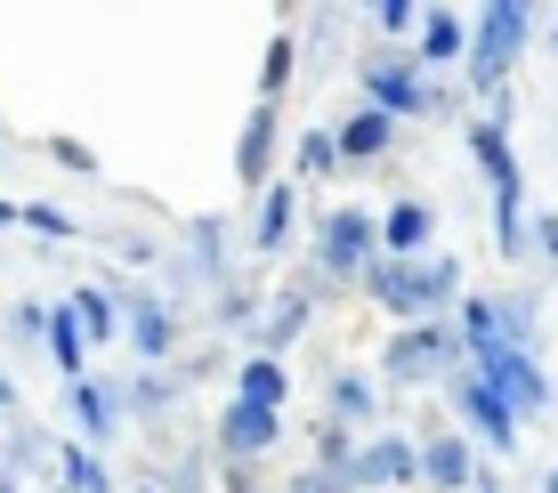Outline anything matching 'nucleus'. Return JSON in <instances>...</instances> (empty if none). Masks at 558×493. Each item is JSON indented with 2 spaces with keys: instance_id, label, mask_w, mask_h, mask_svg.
I'll list each match as a JSON object with an SVG mask.
<instances>
[{
  "instance_id": "43",
  "label": "nucleus",
  "mask_w": 558,
  "mask_h": 493,
  "mask_svg": "<svg viewBox=\"0 0 558 493\" xmlns=\"http://www.w3.org/2000/svg\"><path fill=\"white\" fill-rule=\"evenodd\" d=\"M0 138H9V130H0Z\"/></svg>"
},
{
  "instance_id": "25",
  "label": "nucleus",
  "mask_w": 558,
  "mask_h": 493,
  "mask_svg": "<svg viewBox=\"0 0 558 493\" xmlns=\"http://www.w3.org/2000/svg\"><path fill=\"white\" fill-rule=\"evenodd\" d=\"M307 178H340L332 130H300V146H292V186H307Z\"/></svg>"
},
{
  "instance_id": "35",
  "label": "nucleus",
  "mask_w": 558,
  "mask_h": 493,
  "mask_svg": "<svg viewBox=\"0 0 558 493\" xmlns=\"http://www.w3.org/2000/svg\"><path fill=\"white\" fill-rule=\"evenodd\" d=\"M283 493H349V485H340V478H324V469H300V478L283 485Z\"/></svg>"
},
{
  "instance_id": "6",
  "label": "nucleus",
  "mask_w": 558,
  "mask_h": 493,
  "mask_svg": "<svg viewBox=\"0 0 558 493\" xmlns=\"http://www.w3.org/2000/svg\"><path fill=\"white\" fill-rule=\"evenodd\" d=\"M470 372L486 381L502 405L526 421V412H550V372L534 348H510V340H494V348H470Z\"/></svg>"
},
{
  "instance_id": "20",
  "label": "nucleus",
  "mask_w": 558,
  "mask_h": 493,
  "mask_svg": "<svg viewBox=\"0 0 558 493\" xmlns=\"http://www.w3.org/2000/svg\"><path fill=\"white\" fill-rule=\"evenodd\" d=\"M283 396H292V372H283V356H243V365H235V405L283 412Z\"/></svg>"
},
{
  "instance_id": "13",
  "label": "nucleus",
  "mask_w": 558,
  "mask_h": 493,
  "mask_svg": "<svg viewBox=\"0 0 558 493\" xmlns=\"http://www.w3.org/2000/svg\"><path fill=\"white\" fill-rule=\"evenodd\" d=\"M421 251H437V211L421 195H397L380 211V259H421Z\"/></svg>"
},
{
  "instance_id": "24",
  "label": "nucleus",
  "mask_w": 558,
  "mask_h": 493,
  "mask_svg": "<svg viewBox=\"0 0 558 493\" xmlns=\"http://www.w3.org/2000/svg\"><path fill=\"white\" fill-rule=\"evenodd\" d=\"M49 469H57V485H65V493H113L106 461L89 445H49Z\"/></svg>"
},
{
  "instance_id": "42",
  "label": "nucleus",
  "mask_w": 558,
  "mask_h": 493,
  "mask_svg": "<svg viewBox=\"0 0 558 493\" xmlns=\"http://www.w3.org/2000/svg\"><path fill=\"white\" fill-rule=\"evenodd\" d=\"M41 493H65V485H41Z\"/></svg>"
},
{
  "instance_id": "8",
  "label": "nucleus",
  "mask_w": 558,
  "mask_h": 493,
  "mask_svg": "<svg viewBox=\"0 0 558 493\" xmlns=\"http://www.w3.org/2000/svg\"><path fill=\"white\" fill-rule=\"evenodd\" d=\"M446 396H453V412H461V421H470V437H486V445L510 461V453H518V412L502 405V396H494L486 381H477L470 365H461L453 381H446Z\"/></svg>"
},
{
  "instance_id": "12",
  "label": "nucleus",
  "mask_w": 558,
  "mask_h": 493,
  "mask_svg": "<svg viewBox=\"0 0 558 493\" xmlns=\"http://www.w3.org/2000/svg\"><path fill=\"white\" fill-rule=\"evenodd\" d=\"M283 445V412H259V405H235L227 396L219 412V461H259V453Z\"/></svg>"
},
{
  "instance_id": "7",
  "label": "nucleus",
  "mask_w": 558,
  "mask_h": 493,
  "mask_svg": "<svg viewBox=\"0 0 558 493\" xmlns=\"http://www.w3.org/2000/svg\"><path fill=\"white\" fill-rule=\"evenodd\" d=\"M380 485V493H413L421 485V445L397 437V429H373V437L356 445V469H349V493Z\"/></svg>"
},
{
  "instance_id": "11",
  "label": "nucleus",
  "mask_w": 558,
  "mask_h": 493,
  "mask_svg": "<svg viewBox=\"0 0 558 493\" xmlns=\"http://www.w3.org/2000/svg\"><path fill=\"white\" fill-rule=\"evenodd\" d=\"M470 478H477L470 429H446V421H429V437H421V485H437V493H470Z\"/></svg>"
},
{
  "instance_id": "23",
  "label": "nucleus",
  "mask_w": 558,
  "mask_h": 493,
  "mask_svg": "<svg viewBox=\"0 0 558 493\" xmlns=\"http://www.w3.org/2000/svg\"><path fill=\"white\" fill-rule=\"evenodd\" d=\"M300 82V33H267L259 57V106H283V89Z\"/></svg>"
},
{
  "instance_id": "5",
  "label": "nucleus",
  "mask_w": 558,
  "mask_h": 493,
  "mask_svg": "<svg viewBox=\"0 0 558 493\" xmlns=\"http://www.w3.org/2000/svg\"><path fill=\"white\" fill-rule=\"evenodd\" d=\"M380 259V219L364 211V202H340V211H324V226H316V275L324 292L332 283H364V268Z\"/></svg>"
},
{
  "instance_id": "10",
  "label": "nucleus",
  "mask_w": 558,
  "mask_h": 493,
  "mask_svg": "<svg viewBox=\"0 0 558 493\" xmlns=\"http://www.w3.org/2000/svg\"><path fill=\"white\" fill-rule=\"evenodd\" d=\"M122 299V332H130V348L146 356V365H170V348H179V324H170V299L162 292H113Z\"/></svg>"
},
{
  "instance_id": "34",
  "label": "nucleus",
  "mask_w": 558,
  "mask_h": 493,
  "mask_svg": "<svg viewBox=\"0 0 558 493\" xmlns=\"http://www.w3.org/2000/svg\"><path fill=\"white\" fill-rule=\"evenodd\" d=\"M534 251H543L550 268H558V211H543V219H534Z\"/></svg>"
},
{
  "instance_id": "37",
  "label": "nucleus",
  "mask_w": 558,
  "mask_h": 493,
  "mask_svg": "<svg viewBox=\"0 0 558 493\" xmlns=\"http://www.w3.org/2000/svg\"><path fill=\"white\" fill-rule=\"evenodd\" d=\"M470 493H502V478H494V469L477 461V478H470Z\"/></svg>"
},
{
  "instance_id": "17",
  "label": "nucleus",
  "mask_w": 558,
  "mask_h": 493,
  "mask_svg": "<svg viewBox=\"0 0 558 493\" xmlns=\"http://www.w3.org/2000/svg\"><path fill=\"white\" fill-rule=\"evenodd\" d=\"M316 299H324V283L316 275H300V283H283L276 292V308H267V324H259V356H276L292 332H307V316H316Z\"/></svg>"
},
{
  "instance_id": "21",
  "label": "nucleus",
  "mask_w": 558,
  "mask_h": 493,
  "mask_svg": "<svg viewBox=\"0 0 558 493\" xmlns=\"http://www.w3.org/2000/svg\"><path fill=\"white\" fill-rule=\"evenodd\" d=\"M73 324H82L89 348H106V340H122V299H113V283H82V292L65 299Z\"/></svg>"
},
{
  "instance_id": "38",
  "label": "nucleus",
  "mask_w": 558,
  "mask_h": 493,
  "mask_svg": "<svg viewBox=\"0 0 558 493\" xmlns=\"http://www.w3.org/2000/svg\"><path fill=\"white\" fill-rule=\"evenodd\" d=\"M0 226H16V202H9V195H0Z\"/></svg>"
},
{
  "instance_id": "3",
  "label": "nucleus",
  "mask_w": 558,
  "mask_h": 493,
  "mask_svg": "<svg viewBox=\"0 0 558 493\" xmlns=\"http://www.w3.org/2000/svg\"><path fill=\"white\" fill-rule=\"evenodd\" d=\"M526 41H534V9L526 0H494V9L470 16V57H461V73H470L477 98H502L510 89V65L526 57Z\"/></svg>"
},
{
  "instance_id": "14",
  "label": "nucleus",
  "mask_w": 558,
  "mask_h": 493,
  "mask_svg": "<svg viewBox=\"0 0 558 493\" xmlns=\"http://www.w3.org/2000/svg\"><path fill=\"white\" fill-rule=\"evenodd\" d=\"M65 405H73L82 445H113V437H122V421H130V412H122V389H113V381H73Z\"/></svg>"
},
{
  "instance_id": "28",
  "label": "nucleus",
  "mask_w": 558,
  "mask_h": 493,
  "mask_svg": "<svg viewBox=\"0 0 558 493\" xmlns=\"http://www.w3.org/2000/svg\"><path fill=\"white\" fill-rule=\"evenodd\" d=\"M162 405H179V389H170V372H162V365H146L138 381L122 389V412H162Z\"/></svg>"
},
{
  "instance_id": "27",
  "label": "nucleus",
  "mask_w": 558,
  "mask_h": 493,
  "mask_svg": "<svg viewBox=\"0 0 558 493\" xmlns=\"http://www.w3.org/2000/svg\"><path fill=\"white\" fill-rule=\"evenodd\" d=\"M494 324L510 348H534V292H494Z\"/></svg>"
},
{
  "instance_id": "29",
  "label": "nucleus",
  "mask_w": 558,
  "mask_h": 493,
  "mask_svg": "<svg viewBox=\"0 0 558 493\" xmlns=\"http://www.w3.org/2000/svg\"><path fill=\"white\" fill-rule=\"evenodd\" d=\"M16 226H33V235H49V243L82 235V226H73V211H57V202H16Z\"/></svg>"
},
{
  "instance_id": "30",
  "label": "nucleus",
  "mask_w": 558,
  "mask_h": 493,
  "mask_svg": "<svg viewBox=\"0 0 558 493\" xmlns=\"http://www.w3.org/2000/svg\"><path fill=\"white\" fill-rule=\"evenodd\" d=\"M373 33L405 49V33H421V9H413V0H380V9H373Z\"/></svg>"
},
{
  "instance_id": "36",
  "label": "nucleus",
  "mask_w": 558,
  "mask_h": 493,
  "mask_svg": "<svg viewBox=\"0 0 558 493\" xmlns=\"http://www.w3.org/2000/svg\"><path fill=\"white\" fill-rule=\"evenodd\" d=\"M41 324H49V308H16V316H9L16 340H41Z\"/></svg>"
},
{
  "instance_id": "31",
  "label": "nucleus",
  "mask_w": 558,
  "mask_h": 493,
  "mask_svg": "<svg viewBox=\"0 0 558 493\" xmlns=\"http://www.w3.org/2000/svg\"><path fill=\"white\" fill-rule=\"evenodd\" d=\"M252 316H259V292H235V283H227L219 308H210V324H252Z\"/></svg>"
},
{
  "instance_id": "16",
  "label": "nucleus",
  "mask_w": 558,
  "mask_h": 493,
  "mask_svg": "<svg viewBox=\"0 0 558 493\" xmlns=\"http://www.w3.org/2000/svg\"><path fill=\"white\" fill-rule=\"evenodd\" d=\"M421 65H461V57H470V16L461 9H421V33L405 41Z\"/></svg>"
},
{
  "instance_id": "4",
  "label": "nucleus",
  "mask_w": 558,
  "mask_h": 493,
  "mask_svg": "<svg viewBox=\"0 0 558 493\" xmlns=\"http://www.w3.org/2000/svg\"><path fill=\"white\" fill-rule=\"evenodd\" d=\"M461 365H470V348H461L453 316H437V324H397V332H389V348H380V381H397V389L453 381Z\"/></svg>"
},
{
  "instance_id": "15",
  "label": "nucleus",
  "mask_w": 558,
  "mask_h": 493,
  "mask_svg": "<svg viewBox=\"0 0 558 493\" xmlns=\"http://www.w3.org/2000/svg\"><path fill=\"white\" fill-rule=\"evenodd\" d=\"M332 146H340V170L380 162L397 146V122H389V113H373V106H356V113H340V122H332Z\"/></svg>"
},
{
  "instance_id": "9",
  "label": "nucleus",
  "mask_w": 558,
  "mask_h": 493,
  "mask_svg": "<svg viewBox=\"0 0 558 493\" xmlns=\"http://www.w3.org/2000/svg\"><path fill=\"white\" fill-rule=\"evenodd\" d=\"M276 146H283V106H243V130H235L243 195H267V186H276Z\"/></svg>"
},
{
  "instance_id": "1",
  "label": "nucleus",
  "mask_w": 558,
  "mask_h": 493,
  "mask_svg": "<svg viewBox=\"0 0 558 493\" xmlns=\"http://www.w3.org/2000/svg\"><path fill=\"white\" fill-rule=\"evenodd\" d=\"M364 299H373L389 324H437L446 308H461V259L437 243L421 259H373L364 268Z\"/></svg>"
},
{
  "instance_id": "39",
  "label": "nucleus",
  "mask_w": 558,
  "mask_h": 493,
  "mask_svg": "<svg viewBox=\"0 0 558 493\" xmlns=\"http://www.w3.org/2000/svg\"><path fill=\"white\" fill-rule=\"evenodd\" d=\"M0 493H25V485H16V478H0Z\"/></svg>"
},
{
  "instance_id": "33",
  "label": "nucleus",
  "mask_w": 558,
  "mask_h": 493,
  "mask_svg": "<svg viewBox=\"0 0 558 493\" xmlns=\"http://www.w3.org/2000/svg\"><path fill=\"white\" fill-rule=\"evenodd\" d=\"M219 485L227 493H259V461H219Z\"/></svg>"
},
{
  "instance_id": "2",
  "label": "nucleus",
  "mask_w": 558,
  "mask_h": 493,
  "mask_svg": "<svg viewBox=\"0 0 558 493\" xmlns=\"http://www.w3.org/2000/svg\"><path fill=\"white\" fill-rule=\"evenodd\" d=\"M356 82H364V106L389 113V122H405V113L446 122V113H453V98L437 89V73L421 65L413 49H397V41H364L356 49Z\"/></svg>"
},
{
  "instance_id": "40",
  "label": "nucleus",
  "mask_w": 558,
  "mask_h": 493,
  "mask_svg": "<svg viewBox=\"0 0 558 493\" xmlns=\"http://www.w3.org/2000/svg\"><path fill=\"white\" fill-rule=\"evenodd\" d=\"M543 493H558V469H550V478H543Z\"/></svg>"
},
{
  "instance_id": "41",
  "label": "nucleus",
  "mask_w": 558,
  "mask_h": 493,
  "mask_svg": "<svg viewBox=\"0 0 558 493\" xmlns=\"http://www.w3.org/2000/svg\"><path fill=\"white\" fill-rule=\"evenodd\" d=\"M138 493H162V485H138Z\"/></svg>"
},
{
  "instance_id": "22",
  "label": "nucleus",
  "mask_w": 558,
  "mask_h": 493,
  "mask_svg": "<svg viewBox=\"0 0 558 493\" xmlns=\"http://www.w3.org/2000/svg\"><path fill=\"white\" fill-rule=\"evenodd\" d=\"M41 340H49V365L65 372V381H89V340H82V324H73V308H65V299H49V324H41Z\"/></svg>"
},
{
  "instance_id": "26",
  "label": "nucleus",
  "mask_w": 558,
  "mask_h": 493,
  "mask_svg": "<svg viewBox=\"0 0 558 493\" xmlns=\"http://www.w3.org/2000/svg\"><path fill=\"white\" fill-rule=\"evenodd\" d=\"M307 469H324V478L349 485V469H356V437H349L340 421H316V461H307Z\"/></svg>"
},
{
  "instance_id": "19",
  "label": "nucleus",
  "mask_w": 558,
  "mask_h": 493,
  "mask_svg": "<svg viewBox=\"0 0 558 493\" xmlns=\"http://www.w3.org/2000/svg\"><path fill=\"white\" fill-rule=\"evenodd\" d=\"M292 226H300V186H292V178H276V186L259 195V219H252V251H259V259H276L283 243H292Z\"/></svg>"
},
{
  "instance_id": "32",
  "label": "nucleus",
  "mask_w": 558,
  "mask_h": 493,
  "mask_svg": "<svg viewBox=\"0 0 558 493\" xmlns=\"http://www.w3.org/2000/svg\"><path fill=\"white\" fill-rule=\"evenodd\" d=\"M49 162H65L73 178H98V155H89L82 138H49Z\"/></svg>"
},
{
  "instance_id": "18",
  "label": "nucleus",
  "mask_w": 558,
  "mask_h": 493,
  "mask_svg": "<svg viewBox=\"0 0 558 493\" xmlns=\"http://www.w3.org/2000/svg\"><path fill=\"white\" fill-rule=\"evenodd\" d=\"M324 396H332V412H324V421H340V429H373L380 421V381H364V372H349V365H332L324 372Z\"/></svg>"
}]
</instances>
